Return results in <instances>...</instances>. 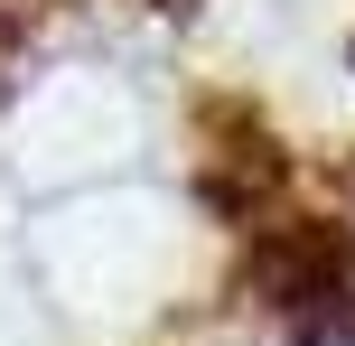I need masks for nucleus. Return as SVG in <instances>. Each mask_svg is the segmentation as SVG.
Returning a JSON list of instances; mask_svg holds the SVG:
<instances>
[{
  "label": "nucleus",
  "mask_w": 355,
  "mask_h": 346,
  "mask_svg": "<svg viewBox=\"0 0 355 346\" xmlns=\"http://www.w3.org/2000/svg\"><path fill=\"white\" fill-rule=\"evenodd\" d=\"M243 291L300 346H355V225H327V216L252 225Z\"/></svg>",
  "instance_id": "f257e3e1"
},
{
  "label": "nucleus",
  "mask_w": 355,
  "mask_h": 346,
  "mask_svg": "<svg viewBox=\"0 0 355 346\" xmlns=\"http://www.w3.org/2000/svg\"><path fill=\"white\" fill-rule=\"evenodd\" d=\"M281 178H290L281 131H271L252 103H234V94L196 103V197H206L215 216L262 225V206H271V187H281Z\"/></svg>",
  "instance_id": "f03ea898"
}]
</instances>
